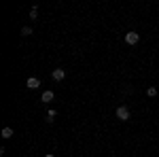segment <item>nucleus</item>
Segmentation results:
<instances>
[{"mask_svg":"<svg viewBox=\"0 0 159 157\" xmlns=\"http://www.w3.org/2000/svg\"><path fill=\"white\" fill-rule=\"evenodd\" d=\"M157 91H159V89H155V87H148V89H147V96L148 98H155V96H157Z\"/></svg>","mask_w":159,"mask_h":157,"instance_id":"nucleus-8","label":"nucleus"},{"mask_svg":"<svg viewBox=\"0 0 159 157\" xmlns=\"http://www.w3.org/2000/svg\"><path fill=\"white\" fill-rule=\"evenodd\" d=\"M40 98H43V102H51L55 96H53V91H49V89H47V91H43V96H40Z\"/></svg>","mask_w":159,"mask_h":157,"instance_id":"nucleus-5","label":"nucleus"},{"mask_svg":"<svg viewBox=\"0 0 159 157\" xmlns=\"http://www.w3.org/2000/svg\"><path fill=\"white\" fill-rule=\"evenodd\" d=\"M55 115H57V113H55V110H53V109H49V110H47V121H49V123H51V121L55 119Z\"/></svg>","mask_w":159,"mask_h":157,"instance_id":"nucleus-7","label":"nucleus"},{"mask_svg":"<svg viewBox=\"0 0 159 157\" xmlns=\"http://www.w3.org/2000/svg\"><path fill=\"white\" fill-rule=\"evenodd\" d=\"M138 40H140V34L138 32H127L125 34V43L127 45H138Z\"/></svg>","mask_w":159,"mask_h":157,"instance_id":"nucleus-2","label":"nucleus"},{"mask_svg":"<svg viewBox=\"0 0 159 157\" xmlns=\"http://www.w3.org/2000/svg\"><path fill=\"white\" fill-rule=\"evenodd\" d=\"M30 34H34V32H32V28H28V25L21 28V36H30Z\"/></svg>","mask_w":159,"mask_h":157,"instance_id":"nucleus-9","label":"nucleus"},{"mask_svg":"<svg viewBox=\"0 0 159 157\" xmlns=\"http://www.w3.org/2000/svg\"><path fill=\"white\" fill-rule=\"evenodd\" d=\"M117 119L127 121L129 119V109H127V106H119V109H117Z\"/></svg>","mask_w":159,"mask_h":157,"instance_id":"nucleus-1","label":"nucleus"},{"mask_svg":"<svg viewBox=\"0 0 159 157\" xmlns=\"http://www.w3.org/2000/svg\"><path fill=\"white\" fill-rule=\"evenodd\" d=\"M30 19H38V9H36V7H32V11H30Z\"/></svg>","mask_w":159,"mask_h":157,"instance_id":"nucleus-10","label":"nucleus"},{"mask_svg":"<svg viewBox=\"0 0 159 157\" xmlns=\"http://www.w3.org/2000/svg\"><path fill=\"white\" fill-rule=\"evenodd\" d=\"M45 157H55V155H53V153H47V155H45Z\"/></svg>","mask_w":159,"mask_h":157,"instance_id":"nucleus-11","label":"nucleus"},{"mask_svg":"<svg viewBox=\"0 0 159 157\" xmlns=\"http://www.w3.org/2000/svg\"><path fill=\"white\" fill-rule=\"evenodd\" d=\"M25 85H28V89H38V87H40V81H38L36 76H30V79L25 81Z\"/></svg>","mask_w":159,"mask_h":157,"instance_id":"nucleus-4","label":"nucleus"},{"mask_svg":"<svg viewBox=\"0 0 159 157\" xmlns=\"http://www.w3.org/2000/svg\"><path fill=\"white\" fill-rule=\"evenodd\" d=\"M2 138H13V127H2Z\"/></svg>","mask_w":159,"mask_h":157,"instance_id":"nucleus-6","label":"nucleus"},{"mask_svg":"<svg viewBox=\"0 0 159 157\" xmlns=\"http://www.w3.org/2000/svg\"><path fill=\"white\" fill-rule=\"evenodd\" d=\"M51 76H53V81H64V79H66V70H64V68H55V70L51 72Z\"/></svg>","mask_w":159,"mask_h":157,"instance_id":"nucleus-3","label":"nucleus"}]
</instances>
